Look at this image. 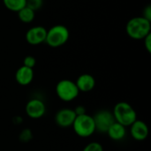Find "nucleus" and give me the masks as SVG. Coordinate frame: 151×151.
Returning a JSON list of instances; mask_svg holds the SVG:
<instances>
[{"label":"nucleus","mask_w":151,"mask_h":151,"mask_svg":"<svg viewBox=\"0 0 151 151\" xmlns=\"http://www.w3.org/2000/svg\"><path fill=\"white\" fill-rule=\"evenodd\" d=\"M142 17H144L145 19H149V20H150L151 21V6L150 5H148L145 9H144V11H143V16Z\"/></svg>","instance_id":"obj_22"},{"label":"nucleus","mask_w":151,"mask_h":151,"mask_svg":"<svg viewBox=\"0 0 151 151\" xmlns=\"http://www.w3.org/2000/svg\"><path fill=\"white\" fill-rule=\"evenodd\" d=\"M82 151H104V148L101 143L96 142H92L87 144Z\"/></svg>","instance_id":"obj_18"},{"label":"nucleus","mask_w":151,"mask_h":151,"mask_svg":"<svg viewBox=\"0 0 151 151\" xmlns=\"http://www.w3.org/2000/svg\"><path fill=\"white\" fill-rule=\"evenodd\" d=\"M106 134L113 141H116V142L121 141V140H123L125 138V136L127 134L126 127H124L121 124H119V123L115 121L110 127V128L108 129Z\"/></svg>","instance_id":"obj_13"},{"label":"nucleus","mask_w":151,"mask_h":151,"mask_svg":"<svg viewBox=\"0 0 151 151\" xmlns=\"http://www.w3.org/2000/svg\"><path fill=\"white\" fill-rule=\"evenodd\" d=\"M18 17L23 23H30L35 19V11L27 6H25L18 12Z\"/></svg>","instance_id":"obj_14"},{"label":"nucleus","mask_w":151,"mask_h":151,"mask_svg":"<svg viewBox=\"0 0 151 151\" xmlns=\"http://www.w3.org/2000/svg\"><path fill=\"white\" fill-rule=\"evenodd\" d=\"M3 2L8 10L18 12L19 10L26 6L27 0H3Z\"/></svg>","instance_id":"obj_15"},{"label":"nucleus","mask_w":151,"mask_h":151,"mask_svg":"<svg viewBox=\"0 0 151 151\" xmlns=\"http://www.w3.org/2000/svg\"><path fill=\"white\" fill-rule=\"evenodd\" d=\"M75 83H76V86H77L79 91L89 92L95 88L96 80L91 74L84 73V74H81L78 77Z\"/></svg>","instance_id":"obj_12"},{"label":"nucleus","mask_w":151,"mask_h":151,"mask_svg":"<svg viewBox=\"0 0 151 151\" xmlns=\"http://www.w3.org/2000/svg\"><path fill=\"white\" fill-rule=\"evenodd\" d=\"M47 30L42 26L31 27L26 34V40L31 45H38L45 42Z\"/></svg>","instance_id":"obj_9"},{"label":"nucleus","mask_w":151,"mask_h":151,"mask_svg":"<svg viewBox=\"0 0 151 151\" xmlns=\"http://www.w3.org/2000/svg\"><path fill=\"white\" fill-rule=\"evenodd\" d=\"M34 79V71L33 68L22 65L20 66L16 73H15V80L16 81L22 86H27L32 82Z\"/></svg>","instance_id":"obj_11"},{"label":"nucleus","mask_w":151,"mask_h":151,"mask_svg":"<svg viewBox=\"0 0 151 151\" xmlns=\"http://www.w3.org/2000/svg\"><path fill=\"white\" fill-rule=\"evenodd\" d=\"M127 34L134 40H142L151 33V21L142 16L132 18L126 27Z\"/></svg>","instance_id":"obj_1"},{"label":"nucleus","mask_w":151,"mask_h":151,"mask_svg":"<svg viewBox=\"0 0 151 151\" xmlns=\"http://www.w3.org/2000/svg\"><path fill=\"white\" fill-rule=\"evenodd\" d=\"M76 118V114L73 109L64 108L59 110L55 116V122L60 127H72Z\"/></svg>","instance_id":"obj_8"},{"label":"nucleus","mask_w":151,"mask_h":151,"mask_svg":"<svg viewBox=\"0 0 151 151\" xmlns=\"http://www.w3.org/2000/svg\"><path fill=\"white\" fill-rule=\"evenodd\" d=\"M73 111H74L76 116H80V115L86 114V109H85V107L82 106V105H78Z\"/></svg>","instance_id":"obj_21"},{"label":"nucleus","mask_w":151,"mask_h":151,"mask_svg":"<svg viewBox=\"0 0 151 151\" xmlns=\"http://www.w3.org/2000/svg\"><path fill=\"white\" fill-rule=\"evenodd\" d=\"M32 139H33V133H32L31 129H29V128H24L19 133V140L21 142L27 143V142H29Z\"/></svg>","instance_id":"obj_16"},{"label":"nucleus","mask_w":151,"mask_h":151,"mask_svg":"<svg viewBox=\"0 0 151 151\" xmlns=\"http://www.w3.org/2000/svg\"><path fill=\"white\" fill-rule=\"evenodd\" d=\"M69 35V30L65 26L56 25L47 30L45 42L52 48H58L66 43Z\"/></svg>","instance_id":"obj_3"},{"label":"nucleus","mask_w":151,"mask_h":151,"mask_svg":"<svg viewBox=\"0 0 151 151\" xmlns=\"http://www.w3.org/2000/svg\"><path fill=\"white\" fill-rule=\"evenodd\" d=\"M130 133L135 141L142 142L147 139L149 135V127L144 121L136 119L130 126Z\"/></svg>","instance_id":"obj_10"},{"label":"nucleus","mask_w":151,"mask_h":151,"mask_svg":"<svg viewBox=\"0 0 151 151\" xmlns=\"http://www.w3.org/2000/svg\"><path fill=\"white\" fill-rule=\"evenodd\" d=\"M43 4V0H27L26 2V6L29 7L33 11H37L39 10Z\"/></svg>","instance_id":"obj_17"},{"label":"nucleus","mask_w":151,"mask_h":151,"mask_svg":"<svg viewBox=\"0 0 151 151\" xmlns=\"http://www.w3.org/2000/svg\"><path fill=\"white\" fill-rule=\"evenodd\" d=\"M46 112V106L45 104L38 99L34 98L29 100L26 105V113L27 115L34 119H38L43 117Z\"/></svg>","instance_id":"obj_7"},{"label":"nucleus","mask_w":151,"mask_h":151,"mask_svg":"<svg viewBox=\"0 0 151 151\" xmlns=\"http://www.w3.org/2000/svg\"><path fill=\"white\" fill-rule=\"evenodd\" d=\"M113 116L115 121L124 127H130L136 119L137 113L135 110L127 102L118 103L113 109Z\"/></svg>","instance_id":"obj_2"},{"label":"nucleus","mask_w":151,"mask_h":151,"mask_svg":"<svg viewBox=\"0 0 151 151\" xmlns=\"http://www.w3.org/2000/svg\"><path fill=\"white\" fill-rule=\"evenodd\" d=\"M35 63H36V60L33 56H27L23 60V65L30 67V68H33L35 65Z\"/></svg>","instance_id":"obj_19"},{"label":"nucleus","mask_w":151,"mask_h":151,"mask_svg":"<svg viewBox=\"0 0 151 151\" xmlns=\"http://www.w3.org/2000/svg\"><path fill=\"white\" fill-rule=\"evenodd\" d=\"M22 121H23V119H22V118L20 116H16V117L13 118V123L15 125H19V124L22 123Z\"/></svg>","instance_id":"obj_23"},{"label":"nucleus","mask_w":151,"mask_h":151,"mask_svg":"<svg viewBox=\"0 0 151 151\" xmlns=\"http://www.w3.org/2000/svg\"><path fill=\"white\" fill-rule=\"evenodd\" d=\"M142 40H144V46L146 50L150 53L151 52V33L149 34L146 37H144Z\"/></svg>","instance_id":"obj_20"},{"label":"nucleus","mask_w":151,"mask_h":151,"mask_svg":"<svg viewBox=\"0 0 151 151\" xmlns=\"http://www.w3.org/2000/svg\"><path fill=\"white\" fill-rule=\"evenodd\" d=\"M93 119L96 126V131L103 134H106L110 127L115 122L113 113L107 110H101L97 111L93 116Z\"/></svg>","instance_id":"obj_6"},{"label":"nucleus","mask_w":151,"mask_h":151,"mask_svg":"<svg viewBox=\"0 0 151 151\" xmlns=\"http://www.w3.org/2000/svg\"><path fill=\"white\" fill-rule=\"evenodd\" d=\"M76 83L71 80H62L56 86V94L64 102H71L79 96Z\"/></svg>","instance_id":"obj_5"},{"label":"nucleus","mask_w":151,"mask_h":151,"mask_svg":"<svg viewBox=\"0 0 151 151\" xmlns=\"http://www.w3.org/2000/svg\"><path fill=\"white\" fill-rule=\"evenodd\" d=\"M72 127H73L75 134L82 138L89 137L96 132V126L93 116L88 115L87 113L76 116Z\"/></svg>","instance_id":"obj_4"}]
</instances>
